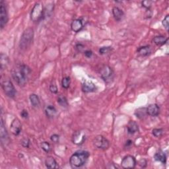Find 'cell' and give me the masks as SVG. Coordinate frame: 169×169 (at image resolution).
I'll return each instance as SVG.
<instances>
[{"label": "cell", "mask_w": 169, "mask_h": 169, "mask_svg": "<svg viewBox=\"0 0 169 169\" xmlns=\"http://www.w3.org/2000/svg\"><path fill=\"white\" fill-rule=\"evenodd\" d=\"M3 90L5 94L10 97V98H14L16 95V90L12 82L9 80H5L2 83Z\"/></svg>", "instance_id": "5"}, {"label": "cell", "mask_w": 169, "mask_h": 169, "mask_svg": "<svg viewBox=\"0 0 169 169\" xmlns=\"http://www.w3.org/2000/svg\"><path fill=\"white\" fill-rule=\"evenodd\" d=\"M44 17V9L40 3H36L31 10V19L33 22H38Z\"/></svg>", "instance_id": "3"}, {"label": "cell", "mask_w": 169, "mask_h": 169, "mask_svg": "<svg viewBox=\"0 0 169 169\" xmlns=\"http://www.w3.org/2000/svg\"><path fill=\"white\" fill-rule=\"evenodd\" d=\"M137 52L141 56H147L151 53V48L149 46H143L139 47Z\"/></svg>", "instance_id": "19"}, {"label": "cell", "mask_w": 169, "mask_h": 169, "mask_svg": "<svg viewBox=\"0 0 169 169\" xmlns=\"http://www.w3.org/2000/svg\"><path fill=\"white\" fill-rule=\"evenodd\" d=\"M56 109L54 106L49 105L45 109V113L46 115L48 118H53L56 115Z\"/></svg>", "instance_id": "24"}, {"label": "cell", "mask_w": 169, "mask_h": 169, "mask_svg": "<svg viewBox=\"0 0 169 169\" xmlns=\"http://www.w3.org/2000/svg\"><path fill=\"white\" fill-rule=\"evenodd\" d=\"M21 116H22V118H24V119H27V118H28V113L27 112V110H23L21 112Z\"/></svg>", "instance_id": "38"}, {"label": "cell", "mask_w": 169, "mask_h": 169, "mask_svg": "<svg viewBox=\"0 0 169 169\" xmlns=\"http://www.w3.org/2000/svg\"><path fill=\"white\" fill-rule=\"evenodd\" d=\"M135 115L136 116L137 118L139 120H143L146 117L147 115V108H139L137 109L136 112H135Z\"/></svg>", "instance_id": "22"}, {"label": "cell", "mask_w": 169, "mask_h": 169, "mask_svg": "<svg viewBox=\"0 0 169 169\" xmlns=\"http://www.w3.org/2000/svg\"><path fill=\"white\" fill-rule=\"evenodd\" d=\"M29 99H30L31 104L33 107H39L40 104V101L39 96L36 94H31L29 96Z\"/></svg>", "instance_id": "23"}, {"label": "cell", "mask_w": 169, "mask_h": 169, "mask_svg": "<svg viewBox=\"0 0 169 169\" xmlns=\"http://www.w3.org/2000/svg\"><path fill=\"white\" fill-rule=\"evenodd\" d=\"M100 77L106 83L111 82L114 78V71L111 67L104 65L100 70Z\"/></svg>", "instance_id": "4"}, {"label": "cell", "mask_w": 169, "mask_h": 169, "mask_svg": "<svg viewBox=\"0 0 169 169\" xmlns=\"http://www.w3.org/2000/svg\"><path fill=\"white\" fill-rule=\"evenodd\" d=\"M10 128L13 134L15 135V136H19L21 132V130H22V125H21L20 120L17 118H15L13 120Z\"/></svg>", "instance_id": "11"}, {"label": "cell", "mask_w": 169, "mask_h": 169, "mask_svg": "<svg viewBox=\"0 0 169 169\" xmlns=\"http://www.w3.org/2000/svg\"><path fill=\"white\" fill-rule=\"evenodd\" d=\"M136 159L132 155H127L123 158L121 162V166L125 169L134 168L136 166Z\"/></svg>", "instance_id": "8"}, {"label": "cell", "mask_w": 169, "mask_h": 169, "mask_svg": "<svg viewBox=\"0 0 169 169\" xmlns=\"http://www.w3.org/2000/svg\"><path fill=\"white\" fill-rule=\"evenodd\" d=\"M163 133L164 131L162 128H155L152 131V133L156 137H160L163 135Z\"/></svg>", "instance_id": "29"}, {"label": "cell", "mask_w": 169, "mask_h": 169, "mask_svg": "<svg viewBox=\"0 0 169 169\" xmlns=\"http://www.w3.org/2000/svg\"><path fill=\"white\" fill-rule=\"evenodd\" d=\"M147 160L144 159H142L139 161V165L141 168H145L147 166Z\"/></svg>", "instance_id": "37"}, {"label": "cell", "mask_w": 169, "mask_h": 169, "mask_svg": "<svg viewBox=\"0 0 169 169\" xmlns=\"http://www.w3.org/2000/svg\"><path fill=\"white\" fill-rule=\"evenodd\" d=\"M71 83V79L69 77H65L62 80V86L64 88H68Z\"/></svg>", "instance_id": "28"}, {"label": "cell", "mask_w": 169, "mask_h": 169, "mask_svg": "<svg viewBox=\"0 0 169 169\" xmlns=\"http://www.w3.org/2000/svg\"><path fill=\"white\" fill-rule=\"evenodd\" d=\"M19 70L21 71V72L23 73L25 75H27V77L28 76L31 74V69L30 67H29L27 65H24V64H23V65H21L20 67H19Z\"/></svg>", "instance_id": "26"}, {"label": "cell", "mask_w": 169, "mask_h": 169, "mask_svg": "<svg viewBox=\"0 0 169 169\" xmlns=\"http://www.w3.org/2000/svg\"><path fill=\"white\" fill-rule=\"evenodd\" d=\"M57 101H58V103L62 107H67V106H68L67 100L64 96H62V95L59 96Z\"/></svg>", "instance_id": "27"}, {"label": "cell", "mask_w": 169, "mask_h": 169, "mask_svg": "<svg viewBox=\"0 0 169 169\" xmlns=\"http://www.w3.org/2000/svg\"><path fill=\"white\" fill-rule=\"evenodd\" d=\"M83 28V23L81 19H75L71 24V28L73 32H78Z\"/></svg>", "instance_id": "14"}, {"label": "cell", "mask_w": 169, "mask_h": 169, "mask_svg": "<svg viewBox=\"0 0 169 169\" xmlns=\"http://www.w3.org/2000/svg\"><path fill=\"white\" fill-rule=\"evenodd\" d=\"M127 130L129 134H134L139 131V127L136 122L130 121L127 125Z\"/></svg>", "instance_id": "18"}, {"label": "cell", "mask_w": 169, "mask_h": 169, "mask_svg": "<svg viewBox=\"0 0 169 169\" xmlns=\"http://www.w3.org/2000/svg\"><path fill=\"white\" fill-rule=\"evenodd\" d=\"M41 147L42 149H43L46 153H48V152L50 151V145L48 142H42L41 144Z\"/></svg>", "instance_id": "31"}, {"label": "cell", "mask_w": 169, "mask_h": 169, "mask_svg": "<svg viewBox=\"0 0 169 169\" xmlns=\"http://www.w3.org/2000/svg\"><path fill=\"white\" fill-rule=\"evenodd\" d=\"M96 90V87L92 81L84 82L82 85V91L84 92H92Z\"/></svg>", "instance_id": "15"}, {"label": "cell", "mask_w": 169, "mask_h": 169, "mask_svg": "<svg viewBox=\"0 0 169 169\" xmlns=\"http://www.w3.org/2000/svg\"><path fill=\"white\" fill-rule=\"evenodd\" d=\"M50 139L51 141L55 143H57L59 142V140H60V136L57 134H53L52 136L50 137Z\"/></svg>", "instance_id": "34"}, {"label": "cell", "mask_w": 169, "mask_h": 169, "mask_svg": "<svg viewBox=\"0 0 169 169\" xmlns=\"http://www.w3.org/2000/svg\"><path fill=\"white\" fill-rule=\"evenodd\" d=\"M93 145L97 149L107 150L110 147V142L103 136H97L93 139Z\"/></svg>", "instance_id": "6"}, {"label": "cell", "mask_w": 169, "mask_h": 169, "mask_svg": "<svg viewBox=\"0 0 169 169\" xmlns=\"http://www.w3.org/2000/svg\"><path fill=\"white\" fill-rule=\"evenodd\" d=\"M84 54H85V56L87 58H90L92 55V52L91 50H86V51H85Z\"/></svg>", "instance_id": "39"}, {"label": "cell", "mask_w": 169, "mask_h": 169, "mask_svg": "<svg viewBox=\"0 0 169 169\" xmlns=\"http://www.w3.org/2000/svg\"><path fill=\"white\" fill-rule=\"evenodd\" d=\"M45 165L46 167L50 169L58 168L59 167L56 160H55L53 157H50V156L46 158L45 160Z\"/></svg>", "instance_id": "17"}, {"label": "cell", "mask_w": 169, "mask_h": 169, "mask_svg": "<svg viewBox=\"0 0 169 169\" xmlns=\"http://www.w3.org/2000/svg\"><path fill=\"white\" fill-rule=\"evenodd\" d=\"M76 49H77L79 52H82L84 50V46L81 44H77L76 45Z\"/></svg>", "instance_id": "40"}, {"label": "cell", "mask_w": 169, "mask_h": 169, "mask_svg": "<svg viewBox=\"0 0 169 169\" xmlns=\"http://www.w3.org/2000/svg\"><path fill=\"white\" fill-rule=\"evenodd\" d=\"M152 3H153V2L151 1H149V0H147V1H143L141 2V4H142V6L143 7H145V9L149 10L151 6H152Z\"/></svg>", "instance_id": "33"}, {"label": "cell", "mask_w": 169, "mask_h": 169, "mask_svg": "<svg viewBox=\"0 0 169 169\" xmlns=\"http://www.w3.org/2000/svg\"><path fill=\"white\" fill-rule=\"evenodd\" d=\"M132 145H133V141L132 140H130V139H128V140L126 142L125 146L127 147H129L132 146Z\"/></svg>", "instance_id": "41"}, {"label": "cell", "mask_w": 169, "mask_h": 169, "mask_svg": "<svg viewBox=\"0 0 169 169\" xmlns=\"http://www.w3.org/2000/svg\"><path fill=\"white\" fill-rule=\"evenodd\" d=\"M85 140V134L81 131H77L73 133L72 137V141L75 145H81Z\"/></svg>", "instance_id": "12"}, {"label": "cell", "mask_w": 169, "mask_h": 169, "mask_svg": "<svg viewBox=\"0 0 169 169\" xmlns=\"http://www.w3.org/2000/svg\"><path fill=\"white\" fill-rule=\"evenodd\" d=\"M0 139H1L2 145L6 146L9 142V135H8L7 131L4 125L3 120L1 119V125H0Z\"/></svg>", "instance_id": "10"}, {"label": "cell", "mask_w": 169, "mask_h": 169, "mask_svg": "<svg viewBox=\"0 0 169 169\" xmlns=\"http://www.w3.org/2000/svg\"><path fill=\"white\" fill-rule=\"evenodd\" d=\"M112 50V47L111 46H107V47H102L99 49V53L101 55H104V54H107L109 53Z\"/></svg>", "instance_id": "30"}, {"label": "cell", "mask_w": 169, "mask_h": 169, "mask_svg": "<svg viewBox=\"0 0 169 169\" xmlns=\"http://www.w3.org/2000/svg\"><path fill=\"white\" fill-rule=\"evenodd\" d=\"M112 14H113V16H114V17H115V20L117 21H120L122 19L124 18V13L123 11H122L121 9H120V8L118 7H113Z\"/></svg>", "instance_id": "16"}, {"label": "cell", "mask_w": 169, "mask_h": 169, "mask_svg": "<svg viewBox=\"0 0 169 169\" xmlns=\"http://www.w3.org/2000/svg\"><path fill=\"white\" fill-rule=\"evenodd\" d=\"M8 21V15L6 4L3 1L0 2V27L3 28Z\"/></svg>", "instance_id": "9"}, {"label": "cell", "mask_w": 169, "mask_h": 169, "mask_svg": "<svg viewBox=\"0 0 169 169\" xmlns=\"http://www.w3.org/2000/svg\"><path fill=\"white\" fill-rule=\"evenodd\" d=\"M50 91L54 94L58 93V87L55 84H52L50 87Z\"/></svg>", "instance_id": "35"}, {"label": "cell", "mask_w": 169, "mask_h": 169, "mask_svg": "<svg viewBox=\"0 0 169 169\" xmlns=\"http://www.w3.org/2000/svg\"><path fill=\"white\" fill-rule=\"evenodd\" d=\"M163 27L166 28V30L168 31V24H169V15H167L162 21Z\"/></svg>", "instance_id": "32"}, {"label": "cell", "mask_w": 169, "mask_h": 169, "mask_svg": "<svg viewBox=\"0 0 169 169\" xmlns=\"http://www.w3.org/2000/svg\"><path fill=\"white\" fill-rule=\"evenodd\" d=\"M13 78L15 80V81L17 83L18 85L21 87H23L27 83V76L25 75L19 69H17L13 71Z\"/></svg>", "instance_id": "7"}, {"label": "cell", "mask_w": 169, "mask_h": 169, "mask_svg": "<svg viewBox=\"0 0 169 169\" xmlns=\"http://www.w3.org/2000/svg\"><path fill=\"white\" fill-rule=\"evenodd\" d=\"M168 41V38L164 36H157L153 38V42L157 46H162L166 44Z\"/></svg>", "instance_id": "21"}, {"label": "cell", "mask_w": 169, "mask_h": 169, "mask_svg": "<svg viewBox=\"0 0 169 169\" xmlns=\"http://www.w3.org/2000/svg\"><path fill=\"white\" fill-rule=\"evenodd\" d=\"M34 39V31L32 28H28L25 30L21 36L19 47L21 50H25L30 47Z\"/></svg>", "instance_id": "2"}, {"label": "cell", "mask_w": 169, "mask_h": 169, "mask_svg": "<svg viewBox=\"0 0 169 169\" xmlns=\"http://www.w3.org/2000/svg\"><path fill=\"white\" fill-rule=\"evenodd\" d=\"M146 108L147 115L151 116H157L160 113V108L157 104H151Z\"/></svg>", "instance_id": "13"}, {"label": "cell", "mask_w": 169, "mask_h": 169, "mask_svg": "<svg viewBox=\"0 0 169 169\" xmlns=\"http://www.w3.org/2000/svg\"><path fill=\"white\" fill-rule=\"evenodd\" d=\"M8 63H9V59L7 56L6 54L2 53L1 56H0V63H1L2 70L6 69V67L8 65Z\"/></svg>", "instance_id": "25"}, {"label": "cell", "mask_w": 169, "mask_h": 169, "mask_svg": "<svg viewBox=\"0 0 169 169\" xmlns=\"http://www.w3.org/2000/svg\"><path fill=\"white\" fill-rule=\"evenodd\" d=\"M21 144L24 147H29V145H30V141H29L28 139H24L23 140L21 141Z\"/></svg>", "instance_id": "36"}, {"label": "cell", "mask_w": 169, "mask_h": 169, "mask_svg": "<svg viewBox=\"0 0 169 169\" xmlns=\"http://www.w3.org/2000/svg\"><path fill=\"white\" fill-rule=\"evenodd\" d=\"M154 158L157 161H159L160 163H162L163 164H165L167 162V156L165 153L162 151H159L157 152L154 156Z\"/></svg>", "instance_id": "20"}, {"label": "cell", "mask_w": 169, "mask_h": 169, "mask_svg": "<svg viewBox=\"0 0 169 169\" xmlns=\"http://www.w3.org/2000/svg\"><path fill=\"white\" fill-rule=\"evenodd\" d=\"M90 154L88 151H81L76 152L71 156L69 163L72 167L79 168L85 164L89 157Z\"/></svg>", "instance_id": "1"}]
</instances>
